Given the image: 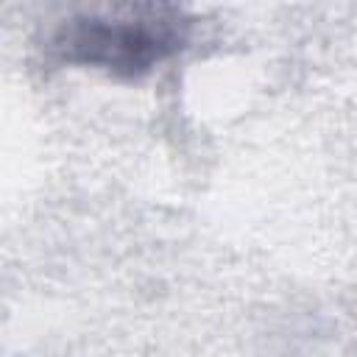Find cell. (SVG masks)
<instances>
[{
    "instance_id": "1",
    "label": "cell",
    "mask_w": 357,
    "mask_h": 357,
    "mask_svg": "<svg viewBox=\"0 0 357 357\" xmlns=\"http://www.w3.org/2000/svg\"><path fill=\"white\" fill-rule=\"evenodd\" d=\"M184 42L187 20L181 11L167 6H139L64 20L50 39V50L67 64L139 78L181 50Z\"/></svg>"
}]
</instances>
